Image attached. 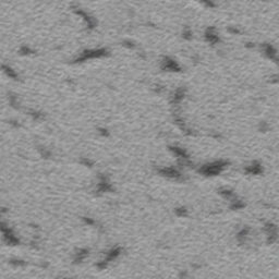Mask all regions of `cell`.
Segmentation results:
<instances>
[{
	"mask_svg": "<svg viewBox=\"0 0 279 279\" xmlns=\"http://www.w3.org/2000/svg\"><path fill=\"white\" fill-rule=\"evenodd\" d=\"M224 163H215V164H212V165H207V166H205L203 169H202V171L203 172H205L206 174H215V173H217L220 171V169L224 167Z\"/></svg>",
	"mask_w": 279,
	"mask_h": 279,
	"instance_id": "1",
	"label": "cell"
}]
</instances>
